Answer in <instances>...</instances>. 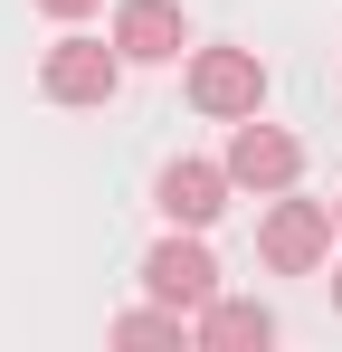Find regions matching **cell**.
<instances>
[{
	"label": "cell",
	"instance_id": "6da1fadb",
	"mask_svg": "<svg viewBox=\"0 0 342 352\" xmlns=\"http://www.w3.org/2000/svg\"><path fill=\"white\" fill-rule=\"evenodd\" d=\"M190 105L219 115V124L257 115V105H266V67H257V48H200V58H190Z\"/></svg>",
	"mask_w": 342,
	"mask_h": 352
},
{
	"label": "cell",
	"instance_id": "ba28073f",
	"mask_svg": "<svg viewBox=\"0 0 342 352\" xmlns=\"http://www.w3.org/2000/svg\"><path fill=\"white\" fill-rule=\"evenodd\" d=\"M200 343L209 352H266L276 343V314L266 305H200Z\"/></svg>",
	"mask_w": 342,
	"mask_h": 352
},
{
	"label": "cell",
	"instance_id": "5b68a950",
	"mask_svg": "<svg viewBox=\"0 0 342 352\" xmlns=\"http://www.w3.org/2000/svg\"><path fill=\"white\" fill-rule=\"evenodd\" d=\"M295 172H304V143L276 133V124H257V115H238V133H228V181H238V190H285Z\"/></svg>",
	"mask_w": 342,
	"mask_h": 352
},
{
	"label": "cell",
	"instance_id": "9c48e42d",
	"mask_svg": "<svg viewBox=\"0 0 342 352\" xmlns=\"http://www.w3.org/2000/svg\"><path fill=\"white\" fill-rule=\"evenodd\" d=\"M114 343H181V305H152V314H124Z\"/></svg>",
	"mask_w": 342,
	"mask_h": 352
},
{
	"label": "cell",
	"instance_id": "30bf717a",
	"mask_svg": "<svg viewBox=\"0 0 342 352\" xmlns=\"http://www.w3.org/2000/svg\"><path fill=\"white\" fill-rule=\"evenodd\" d=\"M38 10H48V19H86L95 0H38Z\"/></svg>",
	"mask_w": 342,
	"mask_h": 352
},
{
	"label": "cell",
	"instance_id": "8fae6325",
	"mask_svg": "<svg viewBox=\"0 0 342 352\" xmlns=\"http://www.w3.org/2000/svg\"><path fill=\"white\" fill-rule=\"evenodd\" d=\"M333 305H342V267H333Z\"/></svg>",
	"mask_w": 342,
	"mask_h": 352
},
{
	"label": "cell",
	"instance_id": "8992f818",
	"mask_svg": "<svg viewBox=\"0 0 342 352\" xmlns=\"http://www.w3.org/2000/svg\"><path fill=\"white\" fill-rule=\"evenodd\" d=\"M114 48H124V67H162L190 48V29H181V0H124L114 10Z\"/></svg>",
	"mask_w": 342,
	"mask_h": 352
},
{
	"label": "cell",
	"instance_id": "7a4b0ae2",
	"mask_svg": "<svg viewBox=\"0 0 342 352\" xmlns=\"http://www.w3.org/2000/svg\"><path fill=\"white\" fill-rule=\"evenodd\" d=\"M333 229H342V219L323 210V200H276L266 229H257V248H266L276 276H314V267L333 257Z\"/></svg>",
	"mask_w": 342,
	"mask_h": 352
},
{
	"label": "cell",
	"instance_id": "52a82bcc",
	"mask_svg": "<svg viewBox=\"0 0 342 352\" xmlns=\"http://www.w3.org/2000/svg\"><path fill=\"white\" fill-rule=\"evenodd\" d=\"M152 200H162L171 229H209L228 210V162H171V172L152 181Z\"/></svg>",
	"mask_w": 342,
	"mask_h": 352
},
{
	"label": "cell",
	"instance_id": "277c9868",
	"mask_svg": "<svg viewBox=\"0 0 342 352\" xmlns=\"http://www.w3.org/2000/svg\"><path fill=\"white\" fill-rule=\"evenodd\" d=\"M143 286H152V305H181V314L219 305V267H209V248H200V229L162 238V248L143 257Z\"/></svg>",
	"mask_w": 342,
	"mask_h": 352
},
{
	"label": "cell",
	"instance_id": "7c38bea8",
	"mask_svg": "<svg viewBox=\"0 0 342 352\" xmlns=\"http://www.w3.org/2000/svg\"><path fill=\"white\" fill-rule=\"evenodd\" d=\"M333 219H342V200H333Z\"/></svg>",
	"mask_w": 342,
	"mask_h": 352
},
{
	"label": "cell",
	"instance_id": "3957f363",
	"mask_svg": "<svg viewBox=\"0 0 342 352\" xmlns=\"http://www.w3.org/2000/svg\"><path fill=\"white\" fill-rule=\"evenodd\" d=\"M38 86H48V105H105L114 86H124V48H105V38H57L48 58H38Z\"/></svg>",
	"mask_w": 342,
	"mask_h": 352
}]
</instances>
